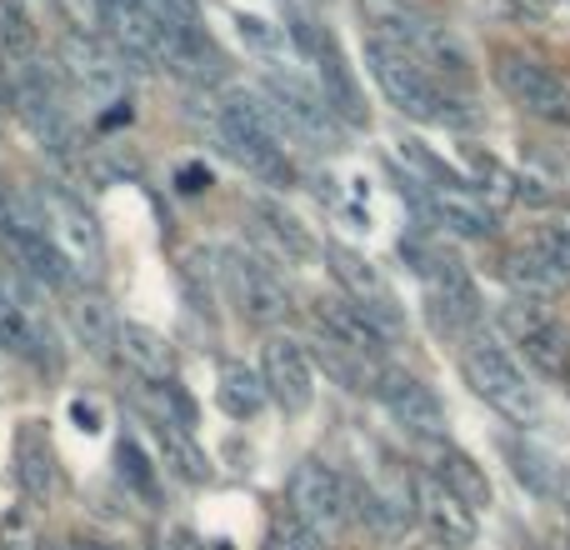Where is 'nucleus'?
<instances>
[{
    "mask_svg": "<svg viewBox=\"0 0 570 550\" xmlns=\"http://www.w3.org/2000/svg\"><path fill=\"white\" fill-rule=\"evenodd\" d=\"M566 385H570V381H566Z\"/></svg>",
    "mask_w": 570,
    "mask_h": 550,
    "instance_id": "nucleus-41",
    "label": "nucleus"
},
{
    "mask_svg": "<svg viewBox=\"0 0 570 550\" xmlns=\"http://www.w3.org/2000/svg\"><path fill=\"white\" fill-rule=\"evenodd\" d=\"M236 36H240V46L261 60H285V50H291V30L271 26L266 16H236Z\"/></svg>",
    "mask_w": 570,
    "mask_h": 550,
    "instance_id": "nucleus-31",
    "label": "nucleus"
},
{
    "mask_svg": "<svg viewBox=\"0 0 570 550\" xmlns=\"http://www.w3.org/2000/svg\"><path fill=\"white\" fill-rule=\"evenodd\" d=\"M116 465H120V481H126L140 501H156V465H150V455L140 451L136 435H126V441L116 445Z\"/></svg>",
    "mask_w": 570,
    "mask_h": 550,
    "instance_id": "nucleus-32",
    "label": "nucleus"
},
{
    "mask_svg": "<svg viewBox=\"0 0 570 550\" xmlns=\"http://www.w3.org/2000/svg\"><path fill=\"white\" fill-rule=\"evenodd\" d=\"M461 160H465V180H471L475 190H481L485 200H511V196H521V176L515 170H505L501 160L491 156V150H481V146H461Z\"/></svg>",
    "mask_w": 570,
    "mask_h": 550,
    "instance_id": "nucleus-28",
    "label": "nucleus"
},
{
    "mask_svg": "<svg viewBox=\"0 0 570 550\" xmlns=\"http://www.w3.org/2000/svg\"><path fill=\"white\" fill-rule=\"evenodd\" d=\"M365 70L375 76V86L385 90V100H391L401 116L425 120V126H465V120H471V110L455 106L451 90H445L411 50L391 46V40H381V36L365 40Z\"/></svg>",
    "mask_w": 570,
    "mask_h": 550,
    "instance_id": "nucleus-1",
    "label": "nucleus"
},
{
    "mask_svg": "<svg viewBox=\"0 0 570 550\" xmlns=\"http://www.w3.org/2000/svg\"><path fill=\"white\" fill-rule=\"evenodd\" d=\"M321 256L331 261V275H335V281H341V295H351V301L361 305L365 315H375V321H381L391 335L401 331V301H395L391 281H385V275L375 271L371 261L361 256V251L341 246V240H325V246H321Z\"/></svg>",
    "mask_w": 570,
    "mask_h": 550,
    "instance_id": "nucleus-16",
    "label": "nucleus"
},
{
    "mask_svg": "<svg viewBox=\"0 0 570 550\" xmlns=\"http://www.w3.org/2000/svg\"><path fill=\"white\" fill-rule=\"evenodd\" d=\"M431 475L445 485V491H455L465 505H471L475 515L485 511V505L495 501V491H491V475H485V465L475 461V455H465V451H455V445H435V465H431Z\"/></svg>",
    "mask_w": 570,
    "mask_h": 550,
    "instance_id": "nucleus-23",
    "label": "nucleus"
},
{
    "mask_svg": "<svg viewBox=\"0 0 570 550\" xmlns=\"http://www.w3.org/2000/svg\"><path fill=\"white\" fill-rule=\"evenodd\" d=\"M216 401L230 421H256L271 405V395H266L261 371H250V365H240V361H226L220 365V381H216Z\"/></svg>",
    "mask_w": 570,
    "mask_h": 550,
    "instance_id": "nucleus-26",
    "label": "nucleus"
},
{
    "mask_svg": "<svg viewBox=\"0 0 570 550\" xmlns=\"http://www.w3.org/2000/svg\"><path fill=\"white\" fill-rule=\"evenodd\" d=\"M505 281H511V285H515V295H521V301H531V305L551 301V295L566 285L561 275H556L551 266H546V261L535 256L531 246H521L511 261H505Z\"/></svg>",
    "mask_w": 570,
    "mask_h": 550,
    "instance_id": "nucleus-29",
    "label": "nucleus"
},
{
    "mask_svg": "<svg viewBox=\"0 0 570 550\" xmlns=\"http://www.w3.org/2000/svg\"><path fill=\"white\" fill-rule=\"evenodd\" d=\"M206 186H210V176H206L200 166H186V170H180V190H190V196H196V190H206Z\"/></svg>",
    "mask_w": 570,
    "mask_h": 550,
    "instance_id": "nucleus-36",
    "label": "nucleus"
},
{
    "mask_svg": "<svg viewBox=\"0 0 570 550\" xmlns=\"http://www.w3.org/2000/svg\"><path fill=\"white\" fill-rule=\"evenodd\" d=\"M60 70H66L70 90L96 110L120 106V96H126V66H120L116 50H106L96 36H66V46H60Z\"/></svg>",
    "mask_w": 570,
    "mask_h": 550,
    "instance_id": "nucleus-13",
    "label": "nucleus"
},
{
    "mask_svg": "<svg viewBox=\"0 0 570 550\" xmlns=\"http://www.w3.org/2000/svg\"><path fill=\"white\" fill-rule=\"evenodd\" d=\"M285 511L305 521L315 536H341L351 526V485L335 465L325 461H301L285 481Z\"/></svg>",
    "mask_w": 570,
    "mask_h": 550,
    "instance_id": "nucleus-9",
    "label": "nucleus"
},
{
    "mask_svg": "<svg viewBox=\"0 0 570 550\" xmlns=\"http://www.w3.org/2000/svg\"><path fill=\"white\" fill-rule=\"evenodd\" d=\"M156 441H160V455H166V465L180 475L186 485H206L210 481V461H206V451L196 445V435L190 431H180L176 421H166V415H156Z\"/></svg>",
    "mask_w": 570,
    "mask_h": 550,
    "instance_id": "nucleus-27",
    "label": "nucleus"
},
{
    "mask_svg": "<svg viewBox=\"0 0 570 550\" xmlns=\"http://www.w3.org/2000/svg\"><path fill=\"white\" fill-rule=\"evenodd\" d=\"M261 381H266V395L281 405L285 415H305L315 405V365L311 351L291 335H271L261 345Z\"/></svg>",
    "mask_w": 570,
    "mask_h": 550,
    "instance_id": "nucleus-15",
    "label": "nucleus"
},
{
    "mask_svg": "<svg viewBox=\"0 0 570 550\" xmlns=\"http://www.w3.org/2000/svg\"><path fill=\"white\" fill-rule=\"evenodd\" d=\"M315 325H321L325 341L345 345V351L365 355V361H381V355L391 351V341H395V335L385 331L375 315H365L361 305H355L351 295H341V291L315 301Z\"/></svg>",
    "mask_w": 570,
    "mask_h": 550,
    "instance_id": "nucleus-17",
    "label": "nucleus"
},
{
    "mask_svg": "<svg viewBox=\"0 0 570 550\" xmlns=\"http://www.w3.org/2000/svg\"><path fill=\"white\" fill-rule=\"evenodd\" d=\"M100 16L116 30L120 56H130L136 66H166V46H160V26L150 20V10L140 0H100Z\"/></svg>",
    "mask_w": 570,
    "mask_h": 550,
    "instance_id": "nucleus-21",
    "label": "nucleus"
},
{
    "mask_svg": "<svg viewBox=\"0 0 570 550\" xmlns=\"http://www.w3.org/2000/svg\"><path fill=\"white\" fill-rule=\"evenodd\" d=\"M285 30H291L295 50H301V56L315 66L321 96H325V106L335 110V120H341L345 130L371 126V106H365L361 80H355L351 60H345V50H341V40H335L331 30L321 26V20L305 16V10H291V26H285Z\"/></svg>",
    "mask_w": 570,
    "mask_h": 550,
    "instance_id": "nucleus-4",
    "label": "nucleus"
},
{
    "mask_svg": "<svg viewBox=\"0 0 570 550\" xmlns=\"http://www.w3.org/2000/svg\"><path fill=\"white\" fill-rule=\"evenodd\" d=\"M116 361L126 365L130 375L150 385H166L176 381V345L156 331V325H140V321H120V335H116Z\"/></svg>",
    "mask_w": 570,
    "mask_h": 550,
    "instance_id": "nucleus-20",
    "label": "nucleus"
},
{
    "mask_svg": "<svg viewBox=\"0 0 570 550\" xmlns=\"http://www.w3.org/2000/svg\"><path fill=\"white\" fill-rule=\"evenodd\" d=\"M461 371H465V381H471V391L481 395L491 411H501L505 421H515V425L541 421V391H535L531 375H525V365L515 361L495 335H485V331L465 335Z\"/></svg>",
    "mask_w": 570,
    "mask_h": 550,
    "instance_id": "nucleus-2",
    "label": "nucleus"
},
{
    "mask_svg": "<svg viewBox=\"0 0 570 550\" xmlns=\"http://www.w3.org/2000/svg\"><path fill=\"white\" fill-rule=\"evenodd\" d=\"M305 351H311V365H321V371L331 375L335 385H345V391H355V395H375V381H381V361H365V355L345 351V345L325 341V335H315Z\"/></svg>",
    "mask_w": 570,
    "mask_h": 550,
    "instance_id": "nucleus-24",
    "label": "nucleus"
},
{
    "mask_svg": "<svg viewBox=\"0 0 570 550\" xmlns=\"http://www.w3.org/2000/svg\"><path fill=\"white\" fill-rule=\"evenodd\" d=\"M220 281H226V295L236 301V311L246 315L250 325H266V331H276V325L291 321V291H285V281L271 266H261L256 256H246V251H230L226 261H220Z\"/></svg>",
    "mask_w": 570,
    "mask_h": 550,
    "instance_id": "nucleus-10",
    "label": "nucleus"
},
{
    "mask_svg": "<svg viewBox=\"0 0 570 550\" xmlns=\"http://www.w3.org/2000/svg\"><path fill=\"white\" fill-rule=\"evenodd\" d=\"M266 96L276 100V106L285 110V120H291V126L305 136V146H321V150H341L345 146V126L335 120V110L325 106L321 86L301 80L295 70H271V76H266Z\"/></svg>",
    "mask_w": 570,
    "mask_h": 550,
    "instance_id": "nucleus-12",
    "label": "nucleus"
},
{
    "mask_svg": "<svg viewBox=\"0 0 570 550\" xmlns=\"http://www.w3.org/2000/svg\"><path fill=\"white\" fill-rule=\"evenodd\" d=\"M401 256H405V266L421 275L425 295H431V311H435V321H441L445 331L461 335V341H465L471 331H481V321H485L481 291H475L471 271H465L461 261L445 256L441 240L411 236V240H401Z\"/></svg>",
    "mask_w": 570,
    "mask_h": 550,
    "instance_id": "nucleus-3",
    "label": "nucleus"
},
{
    "mask_svg": "<svg viewBox=\"0 0 570 550\" xmlns=\"http://www.w3.org/2000/svg\"><path fill=\"white\" fill-rule=\"evenodd\" d=\"M0 236H6L16 266L26 271L40 291H66V285L76 281V271L66 266V256L56 251L46 220H40L36 196L26 200L20 190H0Z\"/></svg>",
    "mask_w": 570,
    "mask_h": 550,
    "instance_id": "nucleus-5",
    "label": "nucleus"
},
{
    "mask_svg": "<svg viewBox=\"0 0 570 550\" xmlns=\"http://www.w3.org/2000/svg\"><path fill=\"white\" fill-rule=\"evenodd\" d=\"M250 210H256L261 236H266L285 261H315V256H321V240H315L311 230H305L301 220H295L291 210L281 206V200H266V196H261V200H250Z\"/></svg>",
    "mask_w": 570,
    "mask_h": 550,
    "instance_id": "nucleus-25",
    "label": "nucleus"
},
{
    "mask_svg": "<svg viewBox=\"0 0 570 550\" xmlns=\"http://www.w3.org/2000/svg\"><path fill=\"white\" fill-rule=\"evenodd\" d=\"M401 200H411L415 216H425L431 226H441L445 236H461V240H485L495 230V206L471 186H421L415 176H401Z\"/></svg>",
    "mask_w": 570,
    "mask_h": 550,
    "instance_id": "nucleus-7",
    "label": "nucleus"
},
{
    "mask_svg": "<svg viewBox=\"0 0 570 550\" xmlns=\"http://www.w3.org/2000/svg\"><path fill=\"white\" fill-rule=\"evenodd\" d=\"M561 230H566V236H570V216H566V220H561Z\"/></svg>",
    "mask_w": 570,
    "mask_h": 550,
    "instance_id": "nucleus-39",
    "label": "nucleus"
},
{
    "mask_svg": "<svg viewBox=\"0 0 570 550\" xmlns=\"http://www.w3.org/2000/svg\"><path fill=\"white\" fill-rule=\"evenodd\" d=\"M76 550H110V546H100V541H86V546H76Z\"/></svg>",
    "mask_w": 570,
    "mask_h": 550,
    "instance_id": "nucleus-38",
    "label": "nucleus"
},
{
    "mask_svg": "<svg viewBox=\"0 0 570 550\" xmlns=\"http://www.w3.org/2000/svg\"><path fill=\"white\" fill-rule=\"evenodd\" d=\"M16 475H20V491H26L30 505H50L60 495L56 445H50V431L40 421H20V431H16Z\"/></svg>",
    "mask_w": 570,
    "mask_h": 550,
    "instance_id": "nucleus-19",
    "label": "nucleus"
},
{
    "mask_svg": "<svg viewBox=\"0 0 570 550\" xmlns=\"http://www.w3.org/2000/svg\"><path fill=\"white\" fill-rule=\"evenodd\" d=\"M70 335H76L80 351H90L96 361H116V335H120V315L110 311L106 295L96 291H76L66 305Z\"/></svg>",
    "mask_w": 570,
    "mask_h": 550,
    "instance_id": "nucleus-22",
    "label": "nucleus"
},
{
    "mask_svg": "<svg viewBox=\"0 0 570 550\" xmlns=\"http://www.w3.org/2000/svg\"><path fill=\"white\" fill-rule=\"evenodd\" d=\"M561 550H570V546H561Z\"/></svg>",
    "mask_w": 570,
    "mask_h": 550,
    "instance_id": "nucleus-40",
    "label": "nucleus"
},
{
    "mask_svg": "<svg viewBox=\"0 0 570 550\" xmlns=\"http://www.w3.org/2000/svg\"><path fill=\"white\" fill-rule=\"evenodd\" d=\"M525 246H531L535 256L546 261V266H551L556 275H561V281L570 275V236H566L561 226H546V230H535V236L525 240Z\"/></svg>",
    "mask_w": 570,
    "mask_h": 550,
    "instance_id": "nucleus-34",
    "label": "nucleus"
},
{
    "mask_svg": "<svg viewBox=\"0 0 570 550\" xmlns=\"http://www.w3.org/2000/svg\"><path fill=\"white\" fill-rule=\"evenodd\" d=\"M481 10L501 26H521V20L535 16V0H481Z\"/></svg>",
    "mask_w": 570,
    "mask_h": 550,
    "instance_id": "nucleus-35",
    "label": "nucleus"
},
{
    "mask_svg": "<svg viewBox=\"0 0 570 550\" xmlns=\"http://www.w3.org/2000/svg\"><path fill=\"white\" fill-rule=\"evenodd\" d=\"M501 451L511 455L515 481H521L531 495H556V491H561V475L566 471H556L546 451H535V445H521V441H501Z\"/></svg>",
    "mask_w": 570,
    "mask_h": 550,
    "instance_id": "nucleus-30",
    "label": "nucleus"
},
{
    "mask_svg": "<svg viewBox=\"0 0 570 550\" xmlns=\"http://www.w3.org/2000/svg\"><path fill=\"white\" fill-rule=\"evenodd\" d=\"M36 206H40V220H46L50 240H56V251L66 256V266L76 271V281L96 285L100 275H106V236H100L96 216L86 210V200L50 180V186L36 190Z\"/></svg>",
    "mask_w": 570,
    "mask_h": 550,
    "instance_id": "nucleus-6",
    "label": "nucleus"
},
{
    "mask_svg": "<svg viewBox=\"0 0 570 550\" xmlns=\"http://www.w3.org/2000/svg\"><path fill=\"white\" fill-rule=\"evenodd\" d=\"M261 550H325V546H321V536H315L305 521H295L291 511H281L276 521L266 526V541H261Z\"/></svg>",
    "mask_w": 570,
    "mask_h": 550,
    "instance_id": "nucleus-33",
    "label": "nucleus"
},
{
    "mask_svg": "<svg viewBox=\"0 0 570 550\" xmlns=\"http://www.w3.org/2000/svg\"><path fill=\"white\" fill-rule=\"evenodd\" d=\"M561 491H566V501H570V465H566V475H561Z\"/></svg>",
    "mask_w": 570,
    "mask_h": 550,
    "instance_id": "nucleus-37",
    "label": "nucleus"
},
{
    "mask_svg": "<svg viewBox=\"0 0 570 550\" xmlns=\"http://www.w3.org/2000/svg\"><path fill=\"white\" fill-rule=\"evenodd\" d=\"M505 335L515 341V351L546 375V381H570V335L556 315H546L531 301H511L501 311Z\"/></svg>",
    "mask_w": 570,
    "mask_h": 550,
    "instance_id": "nucleus-11",
    "label": "nucleus"
},
{
    "mask_svg": "<svg viewBox=\"0 0 570 550\" xmlns=\"http://www.w3.org/2000/svg\"><path fill=\"white\" fill-rule=\"evenodd\" d=\"M415 515L431 526L435 541L451 546V550L475 546V536H481V521H475V511L455 491H445L435 475H415Z\"/></svg>",
    "mask_w": 570,
    "mask_h": 550,
    "instance_id": "nucleus-18",
    "label": "nucleus"
},
{
    "mask_svg": "<svg viewBox=\"0 0 570 550\" xmlns=\"http://www.w3.org/2000/svg\"><path fill=\"white\" fill-rule=\"evenodd\" d=\"M495 86H501L531 120L570 126V80L561 70L546 66V60L525 56V50H501V56H495Z\"/></svg>",
    "mask_w": 570,
    "mask_h": 550,
    "instance_id": "nucleus-8",
    "label": "nucleus"
},
{
    "mask_svg": "<svg viewBox=\"0 0 570 550\" xmlns=\"http://www.w3.org/2000/svg\"><path fill=\"white\" fill-rule=\"evenodd\" d=\"M375 401L385 405L395 425H405L411 435L425 441H445V401L421 381V375L401 371V365H381V381H375Z\"/></svg>",
    "mask_w": 570,
    "mask_h": 550,
    "instance_id": "nucleus-14",
    "label": "nucleus"
}]
</instances>
